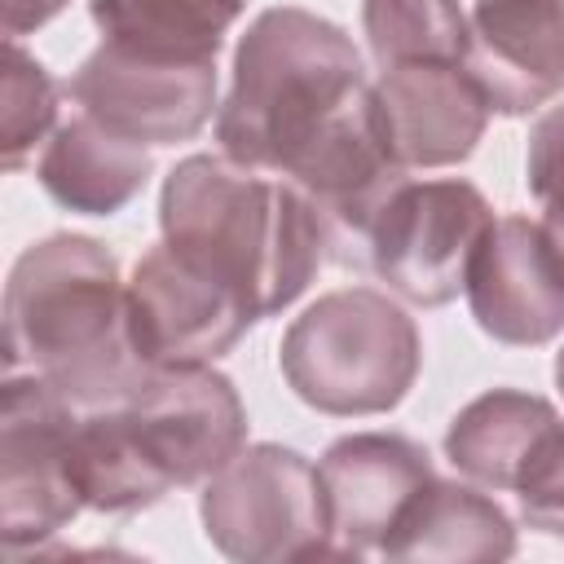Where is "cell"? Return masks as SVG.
Segmentation results:
<instances>
[{
  "label": "cell",
  "mask_w": 564,
  "mask_h": 564,
  "mask_svg": "<svg viewBox=\"0 0 564 564\" xmlns=\"http://www.w3.org/2000/svg\"><path fill=\"white\" fill-rule=\"evenodd\" d=\"M555 427H560V410L546 397L520 388H489L449 419L445 458L471 485L494 494H516L533 471V463L542 458Z\"/></svg>",
  "instance_id": "15"
},
{
  "label": "cell",
  "mask_w": 564,
  "mask_h": 564,
  "mask_svg": "<svg viewBox=\"0 0 564 564\" xmlns=\"http://www.w3.org/2000/svg\"><path fill=\"white\" fill-rule=\"evenodd\" d=\"M159 229L172 251L238 291L256 317L291 308L326 260V234L304 189L229 154H189L167 172Z\"/></svg>",
  "instance_id": "3"
},
{
  "label": "cell",
  "mask_w": 564,
  "mask_h": 564,
  "mask_svg": "<svg viewBox=\"0 0 564 564\" xmlns=\"http://www.w3.org/2000/svg\"><path fill=\"white\" fill-rule=\"evenodd\" d=\"M555 388H560V397H564V348H560V357H555Z\"/></svg>",
  "instance_id": "24"
},
{
  "label": "cell",
  "mask_w": 564,
  "mask_h": 564,
  "mask_svg": "<svg viewBox=\"0 0 564 564\" xmlns=\"http://www.w3.org/2000/svg\"><path fill=\"white\" fill-rule=\"evenodd\" d=\"M4 370L40 375L79 410L123 401L145 361L128 335V282L88 234L31 242L4 282Z\"/></svg>",
  "instance_id": "2"
},
{
  "label": "cell",
  "mask_w": 564,
  "mask_h": 564,
  "mask_svg": "<svg viewBox=\"0 0 564 564\" xmlns=\"http://www.w3.org/2000/svg\"><path fill=\"white\" fill-rule=\"evenodd\" d=\"M207 542L242 564L335 555L317 467L295 445H242L198 498Z\"/></svg>",
  "instance_id": "6"
},
{
  "label": "cell",
  "mask_w": 564,
  "mask_h": 564,
  "mask_svg": "<svg viewBox=\"0 0 564 564\" xmlns=\"http://www.w3.org/2000/svg\"><path fill=\"white\" fill-rule=\"evenodd\" d=\"M220 154L304 189L326 234V260L366 264V238L410 176L383 141L361 53L330 18L273 4L234 48V79L216 110Z\"/></svg>",
  "instance_id": "1"
},
{
  "label": "cell",
  "mask_w": 564,
  "mask_h": 564,
  "mask_svg": "<svg viewBox=\"0 0 564 564\" xmlns=\"http://www.w3.org/2000/svg\"><path fill=\"white\" fill-rule=\"evenodd\" d=\"M247 0H88L106 44L159 62H216Z\"/></svg>",
  "instance_id": "18"
},
{
  "label": "cell",
  "mask_w": 564,
  "mask_h": 564,
  "mask_svg": "<svg viewBox=\"0 0 564 564\" xmlns=\"http://www.w3.org/2000/svg\"><path fill=\"white\" fill-rule=\"evenodd\" d=\"M432 454L401 432H348L317 458L335 555L383 551L388 533L432 480Z\"/></svg>",
  "instance_id": "12"
},
{
  "label": "cell",
  "mask_w": 564,
  "mask_h": 564,
  "mask_svg": "<svg viewBox=\"0 0 564 564\" xmlns=\"http://www.w3.org/2000/svg\"><path fill=\"white\" fill-rule=\"evenodd\" d=\"M524 181L529 194L542 203V225L564 247V101H555L533 119L524 150Z\"/></svg>",
  "instance_id": "21"
},
{
  "label": "cell",
  "mask_w": 564,
  "mask_h": 564,
  "mask_svg": "<svg viewBox=\"0 0 564 564\" xmlns=\"http://www.w3.org/2000/svg\"><path fill=\"white\" fill-rule=\"evenodd\" d=\"M278 366L286 388L317 414L366 419L397 410L423 366L414 317L375 286L317 295L282 335Z\"/></svg>",
  "instance_id": "5"
},
{
  "label": "cell",
  "mask_w": 564,
  "mask_h": 564,
  "mask_svg": "<svg viewBox=\"0 0 564 564\" xmlns=\"http://www.w3.org/2000/svg\"><path fill=\"white\" fill-rule=\"evenodd\" d=\"M494 225L489 198L463 181L405 176L383 203L366 238V273H375L397 300L441 308L467 286L471 256Z\"/></svg>",
  "instance_id": "7"
},
{
  "label": "cell",
  "mask_w": 564,
  "mask_h": 564,
  "mask_svg": "<svg viewBox=\"0 0 564 564\" xmlns=\"http://www.w3.org/2000/svg\"><path fill=\"white\" fill-rule=\"evenodd\" d=\"M467 70L494 115L520 119L564 93V0H476Z\"/></svg>",
  "instance_id": "14"
},
{
  "label": "cell",
  "mask_w": 564,
  "mask_h": 564,
  "mask_svg": "<svg viewBox=\"0 0 564 564\" xmlns=\"http://www.w3.org/2000/svg\"><path fill=\"white\" fill-rule=\"evenodd\" d=\"M79 405L57 397L40 375L13 370L0 397V538L18 555L57 538L79 511L75 480Z\"/></svg>",
  "instance_id": "8"
},
{
  "label": "cell",
  "mask_w": 564,
  "mask_h": 564,
  "mask_svg": "<svg viewBox=\"0 0 564 564\" xmlns=\"http://www.w3.org/2000/svg\"><path fill=\"white\" fill-rule=\"evenodd\" d=\"M516 498H520V516L529 520V529L564 538V419L555 436L546 441L542 458L533 463V471L524 476V485L516 489Z\"/></svg>",
  "instance_id": "22"
},
{
  "label": "cell",
  "mask_w": 564,
  "mask_h": 564,
  "mask_svg": "<svg viewBox=\"0 0 564 564\" xmlns=\"http://www.w3.org/2000/svg\"><path fill=\"white\" fill-rule=\"evenodd\" d=\"M260 317L207 269L154 242L128 278V335L145 366H203L225 357Z\"/></svg>",
  "instance_id": "9"
},
{
  "label": "cell",
  "mask_w": 564,
  "mask_h": 564,
  "mask_svg": "<svg viewBox=\"0 0 564 564\" xmlns=\"http://www.w3.org/2000/svg\"><path fill=\"white\" fill-rule=\"evenodd\" d=\"M361 31L379 66L467 62L471 44L458 0H361Z\"/></svg>",
  "instance_id": "19"
},
{
  "label": "cell",
  "mask_w": 564,
  "mask_h": 564,
  "mask_svg": "<svg viewBox=\"0 0 564 564\" xmlns=\"http://www.w3.org/2000/svg\"><path fill=\"white\" fill-rule=\"evenodd\" d=\"M66 9V0H4V40H18L26 31H40Z\"/></svg>",
  "instance_id": "23"
},
{
  "label": "cell",
  "mask_w": 564,
  "mask_h": 564,
  "mask_svg": "<svg viewBox=\"0 0 564 564\" xmlns=\"http://www.w3.org/2000/svg\"><path fill=\"white\" fill-rule=\"evenodd\" d=\"M57 123V84L53 75L18 44L4 40V167L18 172L26 163V154L35 150V141H44Z\"/></svg>",
  "instance_id": "20"
},
{
  "label": "cell",
  "mask_w": 564,
  "mask_h": 564,
  "mask_svg": "<svg viewBox=\"0 0 564 564\" xmlns=\"http://www.w3.org/2000/svg\"><path fill=\"white\" fill-rule=\"evenodd\" d=\"M463 291L489 339L511 348L551 344L564 330V247L542 220L494 216Z\"/></svg>",
  "instance_id": "11"
},
{
  "label": "cell",
  "mask_w": 564,
  "mask_h": 564,
  "mask_svg": "<svg viewBox=\"0 0 564 564\" xmlns=\"http://www.w3.org/2000/svg\"><path fill=\"white\" fill-rule=\"evenodd\" d=\"M66 97L119 137L176 145L216 110V62H159L101 40L66 79Z\"/></svg>",
  "instance_id": "10"
},
{
  "label": "cell",
  "mask_w": 564,
  "mask_h": 564,
  "mask_svg": "<svg viewBox=\"0 0 564 564\" xmlns=\"http://www.w3.org/2000/svg\"><path fill=\"white\" fill-rule=\"evenodd\" d=\"M154 159L150 145L110 132L106 123H97L93 115H75L66 123H57V132L48 137L35 176L44 185V194L79 216H115L123 212L150 181Z\"/></svg>",
  "instance_id": "16"
},
{
  "label": "cell",
  "mask_w": 564,
  "mask_h": 564,
  "mask_svg": "<svg viewBox=\"0 0 564 564\" xmlns=\"http://www.w3.org/2000/svg\"><path fill=\"white\" fill-rule=\"evenodd\" d=\"M375 101L388 154L405 172L454 167L471 159L494 115L489 97L463 62L383 66V75L375 79Z\"/></svg>",
  "instance_id": "13"
},
{
  "label": "cell",
  "mask_w": 564,
  "mask_h": 564,
  "mask_svg": "<svg viewBox=\"0 0 564 564\" xmlns=\"http://www.w3.org/2000/svg\"><path fill=\"white\" fill-rule=\"evenodd\" d=\"M247 445V405L229 375L150 366L145 379L93 419V485L119 511H145L167 489L212 480Z\"/></svg>",
  "instance_id": "4"
},
{
  "label": "cell",
  "mask_w": 564,
  "mask_h": 564,
  "mask_svg": "<svg viewBox=\"0 0 564 564\" xmlns=\"http://www.w3.org/2000/svg\"><path fill=\"white\" fill-rule=\"evenodd\" d=\"M388 560H441V564H498L516 555L511 516L480 489L432 476L397 529L388 533Z\"/></svg>",
  "instance_id": "17"
}]
</instances>
